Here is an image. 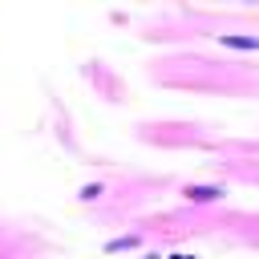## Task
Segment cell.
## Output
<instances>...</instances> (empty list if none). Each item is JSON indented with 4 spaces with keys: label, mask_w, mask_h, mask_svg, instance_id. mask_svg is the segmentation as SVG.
I'll return each instance as SVG.
<instances>
[{
    "label": "cell",
    "mask_w": 259,
    "mask_h": 259,
    "mask_svg": "<svg viewBox=\"0 0 259 259\" xmlns=\"http://www.w3.org/2000/svg\"><path fill=\"white\" fill-rule=\"evenodd\" d=\"M186 194H190V199H203V203H207V199H219V190H215V186H190Z\"/></svg>",
    "instance_id": "6da1fadb"
},
{
    "label": "cell",
    "mask_w": 259,
    "mask_h": 259,
    "mask_svg": "<svg viewBox=\"0 0 259 259\" xmlns=\"http://www.w3.org/2000/svg\"><path fill=\"white\" fill-rule=\"evenodd\" d=\"M227 45H235V49H255L259 41H255V37H227Z\"/></svg>",
    "instance_id": "7a4b0ae2"
}]
</instances>
